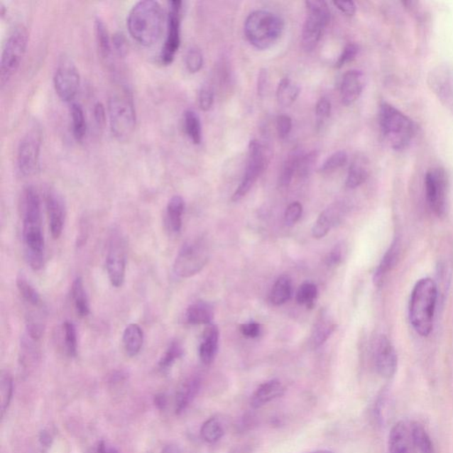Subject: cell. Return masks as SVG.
Instances as JSON below:
<instances>
[{"instance_id": "2", "label": "cell", "mask_w": 453, "mask_h": 453, "mask_svg": "<svg viewBox=\"0 0 453 453\" xmlns=\"http://www.w3.org/2000/svg\"><path fill=\"white\" fill-rule=\"evenodd\" d=\"M164 10L155 0L136 3L129 11L127 27L131 37L140 45H155L163 35Z\"/></svg>"}, {"instance_id": "45", "label": "cell", "mask_w": 453, "mask_h": 453, "mask_svg": "<svg viewBox=\"0 0 453 453\" xmlns=\"http://www.w3.org/2000/svg\"><path fill=\"white\" fill-rule=\"evenodd\" d=\"M204 58L202 53L197 48H192L187 52L185 56V64L187 70L190 73H197L203 67Z\"/></svg>"}, {"instance_id": "17", "label": "cell", "mask_w": 453, "mask_h": 453, "mask_svg": "<svg viewBox=\"0 0 453 453\" xmlns=\"http://www.w3.org/2000/svg\"><path fill=\"white\" fill-rule=\"evenodd\" d=\"M373 362L377 373L383 378L391 379L398 368V356L391 342L386 336H380L373 348Z\"/></svg>"}, {"instance_id": "7", "label": "cell", "mask_w": 453, "mask_h": 453, "mask_svg": "<svg viewBox=\"0 0 453 453\" xmlns=\"http://www.w3.org/2000/svg\"><path fill=\"white\" fill-rule=\"evenodd\" d=\"M28 40V31L23 25H18L7 38L0 61V84L2 87L9 84L19 70L26 53Z\"/></svg>"}, {"instance_id": "42", "label": "cell", "mask_w": 453, "mask_h": 453, "mask_svg": "<svg viewBox=\"0 0 453 453\" xmlns=\"http://www.w3.org/2000/svg\"><path fill=\"white\" fill-rule=\"evenodd\" d=\"M183 354V349L182 344L178 341L172 342L170 346L168 347L167 351L160 359L159 362V366L161 370H167L174 364L176 359L182 357Z\"/></svg>"}, {"instance_id": "31", "label": "cell", "mask_w": 453, "mask_h": 453, "mask_svg": "<svg viewBox=\"0 0 453 453\" xmlns=\"http://www.w3.org/2000/svg\"><path fill=\"white\" fill-rule=\"evenodd\" d=\"M369 176L368 165L361 157H357L352 161L349 168L346 187L349 189H355L366 182Z\"/></svg>"}, {"instance_id": "41", "label": "cell", "mask_w": 453, "mask_h": 453, "mask_svg": "<svg viewBox=\"0 0 453 453\" xmlns=\"http://www.w3.org/2000/svg\"><path fill=\"white\" fill-rule=\"evenodd\" d=\"M65 346L68 356L75 357L77 352V333L73 322L66 321L63 324Z\"/></svg>"}, {"instance_id": "1", "label": "cell", "mask_w": 453, "mask_h": 453, "mask_svg": "<svg viewBox=\"0 0 453 453\" xmlns=\"http://www.w3.org/2000/svg\"><path fill=\"white\" fill-rule=\"evenodd\" d=\"M23 239L25 257L35 271L45 263V243L42 229L41 200L34 186H27L21 194Z\"/></svg>"}, {"instance_id": "18", "label": "cell", "mask_w": 453, "mask_h": 453, "mask_svg": "<svg viewBox=\"0 0 453 453\" xmlns=\"http://www.w3.org/2000/svg\"><path fill=\"white\" fill-rule=\"evenodd\" d=\"M46 209L49 217V228L53 239H59L63 232L66 220V204L62 196L55 189L45 192Z\"/></svg>"}, {"instance_id": "35", "label": "cell", "mask_w": 453, "mask_h": 453, "mask_svg": "<svg viewBox=\"0 0 453 453\" xmlns=\"http://www.w3.org/2000/svg\"><path fill=\"white\" fill-rule=\"evenodd\" d=\"M70 114L74 138L77 142H82L87 131L84 109L79 103H72Z\"/></svg>"}, {"instance_id": "23", "label": "cell", "mask_w": 453, "mask_h": 453, "mask_svg": "<svg viewBox=\"0 0 453 453\" xmlns=\"http://www.w3.org/2000/svg\"><path fill=\"white\" fill-rule=\"evenodd\" d=\"M200 387V381L197 377L187 379L179 387L175 397V412L178 415H180L188 408L190 403L193 401V399L195 398L196 395L199 393Z\"/></svg>"}, {"instance_id": "27", "label": "cell", "mask_w": 453, "mask_h": 453, "mask_svg": "<svg viewBox=\"0 0 453 453\" xmlns=\"http://www.w3.org/2000/svg\"><path fill=\"white\" fill-rule=\"evenodd\" d=\"M214 309L207 302L199 301L187 309L186 319L190 324H210L214 319Z\"/></svg>"}, {"instance_id": "53", "label": "cell", "mask_w": 453, "mask_h": 453, "mask_svg": "<svg viewBox=\"0 0 453 453\" xmlns=\"http://www.w3.org/2000/svg\"><path fill=\"white\" fill-rule=\"evenodd\" d=\"M240 332L242 335L249 339H255L261 333V325L257 322L244 323V324L240 325Z\"/></svg>"}, {"instance_id": "15", "label": "cell", "mask_w": 453, "mask_h": 453, "mask_svg": "<svg viewBox=\"0 0 453 453\" xmlns=\"http://www.w3.org/2000/svg\"><path fill=\"white\" fill-rule=\"evenodd\" d=\"M427 84L443 106L453 113L452 67L444 64L433 68L427 77Z\"/></svg>"}, {"instance_id": "29", "label": "cell", "mask_w": 453, "mask_h": 453, "mask_svg": "<svg viewBox=\"0 0 453 453\" xmlns=\"http://www.w3.org/2000/svg\"><path fill=\"white\" fill-rule=\"evenodd\" d=\"M336 323L327 315H322L316 322L315 328L312 330L310 344L312 348H318L324 344L332 336L336 329Z\"/></svg>"}, {"instance_id": "14", "label": "cell", "mask_w": 453, "mask_h": 453, "mask_svg": "<svg viewBox=\"0 0 453 453\" xmlns=\"http://www.w3.org/2000/svg\"><path fill=\"white\" fill-rule=\"evenodd\" d=\"M426 195L431 210L438 217L447 213L448 178L443 168H433L425 178Z\"/></svg>"}, {"instance_id": "30", "label": "cell", "mask_w": 453, "mask_h": 453, "mask_svg": "<svg viewBox=\"0 0 453 453\" xmlns=\"http://www.w3.org/2000/svg\"><path fill=\"white\" fill-rule=\"evenodd\" d=\"M95 37L99 55L104 60H109L112 53V38H110L109 30L102 18L97 17L94 23Z\"/></svg>"}, {"instance_id": "46", "label": "cell", "mask_w": 453, "mask_h": 453, "mask_svg": "<svg viewBox=\"0 0 453 453\" xmlns=\"http://www.w3.org/2000/svg\"><path fill=\"white\" fill-rule=\"evenodd\" d=\"M318 157L317 151H312L308 154H303L300 158V163H298V174L302 178H305V176L310 175L316 163H317Z\"/></svg>"}, {"instance_id": "24", "label": "cell", "mask_w": 453, "mask_h": 453, "mask_svg": "<svg viewBox=\"0 0 453 453\" xmlns=\"http://www.w3.org/2000/svg\"><path fill=\"white\" fill-rule=\"evenodd\" d=\"M399 251H400V243L396 239L391 244L389 250L384 254L382 261H381L378 267L376 268L375 275H373V283H375L376 286L382 285L384 279L396 264Z\"/></svg>"}, {"instance_id": "58", "label": "cell", "mask_w": 453, "mask_h": 453, "mask_svg": "<svg viewBox=\"0 0 453 453\" xmlns=\"http://www.w3.org/2000/svg\"><path fill=\"white\" fill-rule=\"evenodd\" d=\"M92 453H118V452L116 449L112 447V445L106 443V442L102 441L96 445Z\"/></svg>"}, {"instance_id": "13", "label": "cell", "mask_w": 453, "mask_h": 453, "mask_svg": "<svg viewBox=\"0 0 453 453\" xmlns=\"http://www.w3.org/2000/svg\"><path fill=\"white\" fill-rule=\"evenodd\" d=\"M182 9V1L173 0L168 2L167 37L160 53L161 62L164 65L173 62L181 45Z\"/></svg>"}, {"instance_id": "6", "label": "cell", "mask_w": 453, "mask_h": 453, "mask_svg": "<svg viewBox=\"0 0 453 453\" xmlns=\"http://www.w3.org/2000/svg\"><path fill=\"white\" fill-rule=\"evenodd\" d=\"M111 131L119 140H126L133 134L136 124L134 98L129 89L115 92L109 100Z\"/></svg>"}, {"instance_id": "51", "label": "cell", "mask_w": 453, "mask_h": 453, "mask_svg": "<svg viewBox=\"0 0 453 453\" xmlns=\"http://www.w3.org/2000/svg\"><path fill=\"white\" fill-rule=\"evenodd\" d=\"M293 129V121L287 115H280L276 120V131L280 138H285Z\"/></svg>"}, {"instance_id": "34", "label": "cell", "mask_w": 453, "mask_h": 453, "mask_svg": "<svg viewBox=\"0 0 453 453\" xmlns=\"http://www.w3.org/2000/svg\"><path fill=\"white\" fill-rule=\"evenodd\" d=\"M183 124L190 139L195 145H200L202 141V125L199 114L192 109L186 110L183 114Z\"/></svg>"}, {"instance_id": "32", "label": "cell", "mask_w": 453, "mask_h": 453, "mask_svg": "<svg viewBox=\"0 0 453 453\" xmlns=\"http://www.w3.org/2000/svg\"><path fill=\"white\" fill-rule=\"evenodd\" d=\"M72 298H73L75 312L80 317H86L89 314V304L84 290V282L79 276L72 284Z\"/></svg>"}, {"instance_id": "56", "label": "cell", "mask_w": 453, "mask_h": 453, "mask_svg": "<svg viewBox=\"0 0 453 453\" xmlns=\"http://www.w3.org/2000/svg\"><path fill=\"white\" fill-rule=\"evenodd\" d=\"M337 9L347 16H354L356 13V5L354 1H334Z\"/></svg>"}, {"instance_id": "55", "label": "cell", "mask_w": 453, "mask_h": 453, "mask_svg": "<svg viewBox=\"0 0 453 453\" xmlns=\"http://www.w3.org/2000/svg\"><path fill=\"white\" fill-rule=\"evenodd\" d=\"M94 119L97 125L102 128L106 124L107 114L105 107L102 103L98 102L94 106Z\"/></svg>"}, {"instance_id": "50", "label": "cell", "mask_w": 453, "mask_h": 453, "mask_svg": "<svg viewBox=\"0 0 453 453\" xmlns=\"http://www.w3.org/2000/svg\"><path fill=\"white\" fill-rule=\"evenodd\" d=\"M358 52V46L355 44H349L345 46L343 52H342L341 55L339 58V60L337 61L336 67L337 68L344 67L345 64L349 62V61L354 59L356 55H357Z\"/></svg>"}, {"instance_id": "9", "label": "cell", "mask_w": 453, "mask_h": 453, "mask_svg": "<svg viewBox=\"0 0 453 453\" xmlns=\"http://www.w3.org/2000/svg\"><path fill=\"white\" fill-rule=\"evenodd\" d=\"M307 17L302 31V45L305 51L312 52L321 40L323 31L330 20L328 4L322 0L305 1Z\"/></svg>"}, {"instance_id": "20", "label": "cell", "mask_w": 453, "mask_h": 453, "mask_svg": "<svg viewBox=\"0 0 453 453\" xmlns=\"http://www.w3.org/2000/svg\"><path fill=\"white\" fill-rule=\"evenodd\" d=\"M285 393V389L280 381L274 379L268 381L261 384L254 391L251 398V408L254 409L261 408L268 403L281 398Z\"/></svg>"}, {"instance_id": "44", "label": "cell", "mask_w": 453, "mask_h": 453, "mask_svg": "<svg viewBox=\"0 0 453 453\" xmlns=\"http://www.w3.org/2000/svg\"><path fill=\"white\" fill-rule=\"evenodd\" d=\"M347 153L344 152V151H339V152L333 153L332 156L324 161L320 170L322 173L335 171L337 168L344 167L347 163Z\"/></svg>"}, {"instance_id": "5", "label": "cell", "mask_w": 453, "mask_h": 453, "mask_svg": "<svg viewBox=\"0 0 453 453\" xmlns=\"http://www.w3.org/2000/svg\"><path fill=\"white\" fill-rule=\"evenodd\" d=\"M379 122L384 138L394 150L408 148L415 138V126L411 119L390 104L381 105Z\"/></svg>"}, {"instance_id": "11", "label": "cell", "mask_w": 453, "mask_h": 453, "mask_svg": "<svg viewBox=\"0 0 453 453\" xmlns=\"http://www.w3.org/2000/svg\"><path fill=\"white\" fill-rule=\"evenodd\" d=\"M41 141V133L37 128L21 138L17 149V167L21 175L31 176L38 170Z\"/></svg>"}, {"instance_id": "52", "label": "cell", "mask_w": 453, "mask_h": 453, "mask_svg": "<svg viewBox=\"0 0 453 453\" xmlns=\"http://www.w3.org/2000/svg\"><path fill=\"white\" fill-rule=\"evenodd\" d=\"M344 249L342 244H336L335 247L329 251L326 257V264L329 267H336L343 261Z\"/></svg>"}, {"instance_id": "60", "label": "cell", "mask_w": 453, "mask_h": 453, "mask_svg": "<svg viewBox=\"0 0 453 453\" xmlns=\"http://www.w3.org/2000/svg\"><path fill=\"white\" fill-rule=\"evenodd\" d=\"M154 403H155L158 408L161 410L165 409L167 405V398L164 394L157 395L155 398H154Z\"/></svg>"}, {"instance_id": "43", "label": "cell", "mask_w": 453, "mask_h": 453, "mask_svg": "<svg viewBox=\"0 0 453 453\" xmlns=\"http://www.w3.org/2000/svg\"><path fill=\"white\" fill-rule=\"evenodd\" d=\"M317 287L311 283L302 284L297 293V301L300 305H307L308 308L314 307L317 298Z\"/></svg>"}, {"instance_id": "19", "label": "cell", "mask_w": 453, "mask_h": 453, "mask_svg": "<svg viewBox=\"0 0 453 453\" xmlns=\"http://www.w3.org/2000/svg\"><path fill=\"white\" fill-rule=\"evenodd\" d=\"M365 87V77L361 71L351 70L345 73L341 84V99L345 106H350L361 97Z\"/></svg>"}, {"instance_id": "8", "label": "cell", "mask_w": 453, "mask_h": 453, "mask_svg": "<svg viewBox=\"0 0 453 453\" xmlns=\"http://www.w3.org/2000/svg\"><path fill=\"white\" fill-rule=\"evenodd\" d=\"M210 249L207 241L197 239L183 244L174 263V273L181 278L199 274L209 261Z\"/></svg>"}, {"instance_id": "48", "label": "cell", "mask_w": 453, "mask_h": 453, "mask_svg": "<svg viewBox=\"0 0 453 453\" xmlns=\"http://www.w3.org/2000/svg\"><path fill=\"white\" fill-rule=\"evenodd\" d=\"M214 99V89L209 85H204L199 94V105L201 110L209 111L213 107Z\"/></svg>"}, {"instance_id": "57", "label": "cell", "mask_w": 453, "mask_h": 453, "mask_svg": "<svg viewBox=\"0 0 453 453\" xmlns=\"http://www.w3.org/2000/svg\"><path fill=\"white\" fill-rule=\"evenodd\" d=\"M268 84V72L267 70H262L258 75V93L260 96H263L267 89Z\"/></svg>"}, {"instance_id": "37", "label": "cell", "mask_w": 453, "mask_h": 453, "mask_svg": "<svg viewBox=\"0 0 453 453\" xmlns=\"http://www.w3.org/2000/svg\"><path fill=\"white\" fill-rule=\"evenodd\" d=\"M291 281L287 275H283L278 279L271 293V301L275 305L286 303L291 297Z\"/></svg>"}, {"instance_id": "21", "label": "cell", "mask_w": 453, "mask_h": 453, "mask_svg": "<svg viewBox=\"0 0 453 453\" xmlns=\"http://www.w3.org/2000/svg\"><path fill=\"white\" fill-rule=\"evenodd\" d=\"M218 327L210 323L204 329L202 340L200 345V358L204 365H210L217 354L219 344Z\"/></svg>"}, {"instance_id": "54", "label": "cell", "mask_w": 453, "mask_h": 453, "mask_svg": "<svg viewBox=\"0 0 453 453\" xmlns=\"http://www.w3.org/2000/svg\"><path fill=\"white\" fill-rule=\"evenodd\" d=\"M112 45L115 53L120 57H124L127 53V44L126 39L121 33L114 34L112 38Z\"/></svg>"}, {"instance_id": "61", "label": "cell", "mask_w": 453, "mask_h": 453, "mask_svg": "<svg viewBox=\"0 0 453 453\" xmlns=\"http://www.w3.org/2000/svg\"><path fill=\"white\" fill-rule=\"evenodd\" d=\"M160 453H180L179 449L175 445H168Z\"/></svg>"}, {"instance_id": "26", "label": "cell", "mask_w": 453, "mask_h": 453, "mask_svg": "<svg viewBox=\"0 0 453 453\" xmlns=\"http://www.w3.org/2000/svg\"><path fill=\"white\" fill-rule=\"evenodd\" d=\"M122 342H124L126 354L129 357H135L138 355L143 344V332L141 327L136 323H131L126 327Z\"/></svg>"}, {"instance_id": "22", "label": "cell", "mask_w": 453, "mask_h": 453, "mask_svg": "<svg viewBox=\"0 0 453 453\" xmlns=\"http://www.w3.org/2000/svg\"><path fill=\"white\" fill-rule=\"evenodd\" d=\"M342 214H343V209H342L339 204L332 206L328 209L323 211L320 214L317 221L315 222L314 226H312V236L316 239L324 237L329 233L330 229L340 222Z\"/></svg>"}, {"instance_id": "28", "label": "cell", "mask_w": 453, "mask_h": 453, "mask_svg": "<svg viewBox=\"0 0 453 453\" xmlns=\"http://www.w3.org/2000/svg\"><path fill=\"white\" fill-rule=\"evenodd\" d=\"M185 203L181 196H173L167 206V224L173 233H179L182 225Z\"/></svg>"}, {"instance_id": "25", "label": "cell", "mask_w": 453, "mask_h": 453, "mask_svg": "<svg viewBox=\"0 0 453 453\" xmlns=\"http://www.w3.org/2000/svg\"><path fill=\"white\" fill-rule=\"evenodd\" d=\"M409 427L415 451L418 453H437L433 441L422 424L413 422L409 424Z\"/></svg>"}, {"instance_id": "12", "label": "cell", "mask_w": 453, "mask_h": 453, "mask_svg": "<svg viewBox=\"0 0 453 453\" xmlns=\"http://www.w3.org/2000/svg\"><path fill=\"white\" fill-rule=\"evenodd\" d=\"M265 166L266 154L263 146L257 140H251L249 147H248L246 173H244V178L239 188L234 193L232 197L234 202H237V201L242 200L250 192L251 187L253 186L262 172L264 171Z\"/></svg>"}, {"instance_id": "40", "label": "cell", "mask_w": 453, "mask_h": 453, "mask_svg": "<svg viewBox=\"0 0 453 453\" xmlns=\"http://www.w3.org/2000/svg\"><path fill=\"white\" fill-rule=\"evenodd\" d=\"M13 391L12 376L9 373H2L0 378V394H1V416L5 415L9 408Z\"/></svg>"}, {"instance_id": "38", "label": "cell", "mask_w": 453, "mask_h": 453, "mask_svg": "<svg viewBox=\"0 0 453 453\" xmlns=\"http://www.w3.org/2000/svg\"><path fill=\"white\" fill-rule=\"evenodd\" d=\"M200 435L202 440L207 443L214 444L224 437V430L219 419L211 418L203 424Z\"/></svg>"}, {"instance_id": "39", "label": "cell", "mask_w": 453, "mask_h": 453, "mask_svg": "<svg viewBox=\"0 0 453 453\" xmlns=\"http://www.w3.org/2000/svg\"><path fill=\"white\" fill-rule=\"evenodd\" d=\"M16 285L21 296L23 298V300L26 301L28 304L33 305V307H38V305H40V295H39L37 290L31 285V283L28 282V280L24 275H18Z\"/></svg>"}, {"instance_id": "4", "label": "cell", "mask_w": 453, "mask_h": 453, "mask_svg": "<svg viewBox=\"0 0 453 453\" xmlns=\"http://www.w3.org/2000/svg\"><path fill=\"white\" fill-rule=\"evenodd\" d=\"M281 17L269 11L258 10L249 14L244 23V33L248 41L258 50L271 48L283 31Z\"/></svg>"}, {"instance_id": "62", "label": "cell", "mask_w": 453, "mask_h": 453, "mask_svg": "<svg viewBox=\"0 0 453 453\" xmlns=\"http://www.w3.org/2000/svg\"><path fill=\"white\" fill-rule=\"evenodd\" d=\"M309 453H333V452L329 451H326V450H322V451H316V452H312Z\"/></svg>"}, {"instance_id": "49", "label": "cell", "mask_w": 453, "mask_h": 453, "mask_svg": "<svg viewBox=\"0 0 453 453\" xmlns=\"http://www.w3.org/2000/svg\"><path fill=\"white\" fill-rule=\"evenodd\" d=\"M302 212H303V207L300 202H293L288 207L285 214H284V219L288 226H293L300 220Z\"/></svg>"}, {"instance_id": "3", "label": "cell", "mask_w": 453, "mask_h": 453, "mask_svg": "<svg viewBox=\"0 0 453 453\" xmlns=\"http://www.w3.org/2000/svg\"><path fill=\"white\" fill-rule=\"evenodd\" d=\"M437 300V283L431 278L420 279L413 287L409 302V320L420 336L432 332Z\"/></svg>"}, {"instance_id": "10", "label": "cell", "mask_w": 453, "mask_h": 453, "mask_svg": "<svg viewBox=\"0 0 453 453\" xmlns=\"http://www.w3.org/2000/svg\"><path fill=\"white\" fill-rule=\"evenodd\" d=\"M80 73L72 58L66 55L61 56L53 75V84L63 102H73L80 87Z\"/></svg>"}, {"instance_id": "47", "label": "cell", "mask_w": 453, "mask_h": 453, "mask_svg": "<svg viewBox=\"0 0 453 453\" xmlns=\"http://www.w3.org/2000/svg\"><path fill=\"white\" fill-rule=\"evenodd\" d=\"M315 114L317 126L321 128L329 118L330 114H332V103L328 99L322 98L319 99L317 105H316Z\"/></svg>"}, {"instance_id": "59", "label": "cell", "mask_w": 453, "mask_h": 453, "mask_svg": "<svg viewBox=\"0 0 453 453\" xmlns=\"http://www.w3.org/2000/svg\"><path fill=\"white\" fill-rule=\"evenodd\" d=\"M40 443L44 447H49L52 444L53 438L51 434L48 431L43 430L40 433V437H39Z\"/></svg>"}, {"instance_id": "36", "label": "cell", "mask_w": 453, "mask_h": 453, "mask_svg": "<svg viewBox=\"0 0 453 453\" xmlns=\"http://www.w3.org/2000/svg\"><path fill=\"white\" fill-rule=\"evenodd\" d=\"M303 154L300 149H295L288 155L279 176L280 186L287 187L290 185L295 172L298 170V163H300V158Z\"/></svg>"}, {"instance_id": "16", "label": "cell", "mask_w": 453, "mask_h": 453, "mask_svg": "<svg viewBox=\"0 0 453 453\" xmlns=\"http://www.w3.org/2000/svg\"><path fill=\"white\" fill-rule=\"evenodd\" d=\"M106 266L111 284L114 288L124 285L126 276V253L124 240L119 235H114L111 239Z\"/></svg>"}, {"instance_id": "33", "label": "cell", "mask_w": 453, "mask_h": 453, "mask_svg": "<svg viewBox=\"0 0 453 453\" xmlns=\"http://www.w3.org/2000/svg\"><path fill=\"white\" fill-rule=\"evenodd\" d=\"M300 93V86L295 84L290 78L285 77L279 82L276 97L280 105L290 107L296 102Z\"/></svg>"}]
</instances>
